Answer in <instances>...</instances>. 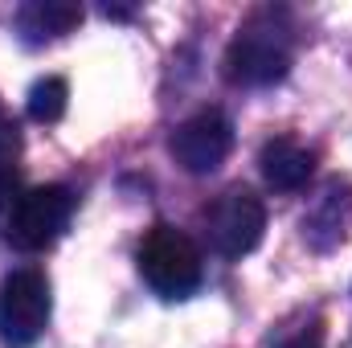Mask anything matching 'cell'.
I'll return each instance as SVG.
<instances>
[{"instance_id": "8", "label": "cell", "mask_w": 352, "mask_h": 348, "mask_svg": "<svg viewBox=\"0 0 352 348\" xmlns=\"http://www.w3.org/2000/svg\"><path fill=\"white\" fill-rule=\"evenodd\" d=\"M82 21V4L74 0H29L16 8L12 25L21 33L25 45H45V41H58L66 37L74 25Z\"/></svg>"}, {"instance_id": "4", "label": "cell", "mask_w": 352, "mask_h": 348, "mask_svg": "<svg viewBox=\"0 0 352 348\" xmlns=\"http://www.w3.org/2000/svg\"><path fill=\"white\" fill-rule=\"evenodd\" d=\"M74 217V193L66 184H37L12 197L8 205V242L16 250H50Z\"/></svg>"}, {"instance_id": "5", "label": "cell", "mask_w": 352, "mask_h": 348, "mask_svg": "<svg viewBox=\"0 0 352 348\" xmlns=\"http://www.w3.org/2000/svg\"><path fill=\"white\" fill-rule=\"evenodd\" d=\"M266 234V205L250 188H226L205 209V238L221 259H246Z\"/></svg>"}, {"instance_id": "6", "label": "cell", "mask_w": 352, "mask_h": 348, "mask_svg": "<svg viewBox=\"0 0 352 348\" xmlns=\"http://www.w3.org/2000/svg\"><path fill=\"white\" fill-rule=\"evenodd\" d=\"M168 152L173 160L192 176L217 173L226 164V156L234 152V123L226 111L217 107H205L197 115H188L168 140Z\"/></svg>"}, {"instance_id": "1", "label": "cell", "mask_w": 352, "mask_h": 348, "mask_svg": "<svg viewBox=\"0 0 352 348\" xmlns=\"http://www.w3.org/2000/svg\"><path fill=\"white\" fill-rule=\"evenodd\" d=\"M295 17L287 8H254L226 45L221 70L234 87H274L295 62Z\"/></svg>"}, {"instance_id": "11", "label": "cell", "mask_w": 352, "mask_h": 348, "mask_svg": "<svg viewBox=\"0 0 352 348\" xmlns=\"http://www.w3.org/2000/svg\"><path fill=\"white\" fill-rule=\"evenodd\" d=\"M278 348H324V328H320V324H307V328H299L295 336H287Z\"/></svg>"}, {"instance_id": "7", "label": "cell", "mask_w": 352, "mask_h": 348, "mask_svg": "<svg viewBox=\"0 0 352 348\" xmlns=\"http://www.w3.org/2000/svg\"><path fill=\"white\" fill-rule=\"evenodd\" d=\"M258 168H263V180L274 193H295L316 173V152L303 148L291 135H274V140H266L263 152H258Z\"/></svg>"}, {"instance_id": "2", "label": "cell", "mask_w": 352, "mask_h": 348, "mask_svg": "<svg viewBox=\"0 0 352 348\" xmlns=\"http://www.w3.org/2000/svg\"><path fill=\"white\" fill-rule=\"evenodd\" d=\"M135 262H140L144 283L160 299H188L205 279V262H201L197 242L173 226H152L148 238L140 242Z\"/></svg>"}, {"instance_id": "3", "label": "cell", "mask_w": 352, "mask_h": 348, "mask_svg": "<svg viewBox=\"0 0 352 348\" xmlns=\"http://www.w3.org/2000/svg\"><path fill=\"white\" fill-rule=\"evenodd\" d=\"M54 295L50 279L37 266L8 270L0 279V340L8 348H33L50 328Z\"/></svg>"}, {"instance_id": "9", "label": "cell", "mask_w": 352, "mask_h": 348, "mask_svg": "<svg viewBox=\"0 0 352 348\" xmlns=\"http://www.w3.org/2000/svg\"><path fill=\"white\" fill-rule=\"evenodd\" d=\"M25 107H29V119H33V123H58V119L66 115V107H70V87H66V78H41V83H33Z\"/></svg>"}, {"instance_id": "10", "label": "cell", "mask_w": 352, "mask_h": 348, "mask_svg": "<svg viewBox=\"0 0 352 348\" xmlns=\"http://www.w3.org/2000/svg\"><path fill=\"white\" fill-rule=\"evenodd\" d=\"M16 148H21V140H16V123L8 119V111H4V102H0V201H4L8 180H12V160H16Z\"/></svg>"}]
</instances>
